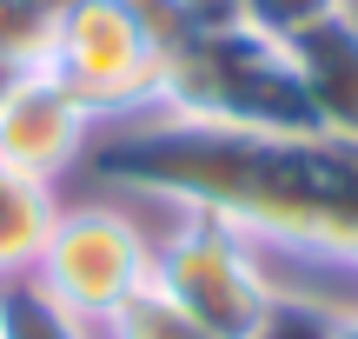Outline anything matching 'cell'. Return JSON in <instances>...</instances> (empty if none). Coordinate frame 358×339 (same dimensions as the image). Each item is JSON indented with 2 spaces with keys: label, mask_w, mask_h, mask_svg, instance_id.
Here are the masks:
<instances>
[{
  "label": "cell",
  "mask_w": 358,
  "mask_h": 339,
  "mask_svg": "<svg viewBox=\"0 0 358 339\" xmlns=\"http://www.w3.org/2000/svg\"><path fill=\"white\" fill-rule=\"evenodd\" d=\"M34 279L47 300H60L80 326L100 333L133 293L153 279V240L140 233V220L120 207H60L53 213V233L34 260Z\"/></svg>",
  "instance_id": "5b68a950"
},
{
  "label": "cell",
  "mask_w": 358,
  "mask_h": 339,
  "mask_svg": "<svg viewBox=\"0 0 358 339\" xmlns=\"http://www.w3.org/2000/svg\"><path fill=\"white\" fill-rule=\"evenodd\" d=\"M272 279L279 273L266 266V247L206 213H179L173 233L153 240V286L219 339H245L259 326Z\"/></svg>",
  "instance_id": "277c9868"
},
{
  "label": "cell",
  "mask_w": 358,
  "mask_h": 339,
  "mask_svg": "<svg viewBox=\"0 0 358 339\" xmlns=\"http://www.w3.org/2000/svg\"><path fill=\"white\" fill-rule=\"evenodd\" d=\"M0 339H93V326H80L34 279H7L0 286Z\"/></svg>",
  "instance_id": "30bf717a"
},
{
  "label": "cell",
  "mask_w": 358,
  "mask_h": 339,
  "mask_svg": "<svg viewBox=\"0 0 358 339\" xmlns=\"http://www.w3.org/2000/svg\"><path fill=\"white\" fill-rule=\"evenodd\" d=\"M285 60H292L312 133L358 140V13L332 7L319 20H306L299 34H285Z\"/></svg>",
  "instance_id": "52a82bcc"
},
{
  "label": "cell",
  "mask_w": 358,
  "mask_h": 339,
  "mask_svg": "<svg viewBox=\"0 0 358 339\" xmlns=\"http://www.w3.org/2000/svg\"><path fill=\"white\" fill-rule=\"evenodd\" d=\"M100 333H106V339H219L213 326H199L192 313H179V306L153 286V279H146V286L133 293V300L120 306Z\"/></svg>",
  "instance_id": "7c38bea8"
},
{
  "label": "cell",
  "mask_w": 358,
  "mask_h": 339,
  "mask_svg": "<svg viewBox=\"0 0 358 339\" xmlns=\"http://www.w3.org/2000/svg\"><path fill=\"white\" fill-rule=\"evenodd\" d=\"M53 213H60L53 186L0 167V286L34 273L40 247H47V233H53Z\"/></svg>",
  "instance_id": "ba28073f"
},
{
  "label": "cell",
  "mask_w": 358,
  "mask_h": 339,
  "mask_svg": "<svg viewBox=\"0 0 358 339\" xmlns=\"http://www.w3.org/2000/svg\"><path fill=\"white\" fill-rule=\"evenodd\" d=\"M87 173L179 213L226 220L259 247L358 273V140L140 113L87 146Z\"/></svg>",
  "instance_id": "6da1fadb"
},
{
  "label": "cell",
  "mask_w": 358,
  "mask_h": 339,
  "mask_svg": "<svg viewBox=\"0 0 358 339\" xmlns=\"http://www.w3.org/2000/svg\"><path fill=\"white\" fill-rule=\"evenodd\" d=\"M60 13L53 0H0V60L13 74L53 60V34H60Z\"/></svg>",
  "instance_id": "8fae6325"
},
{
  "label": "cell",
  "mask_w": 358,
  "mask_h": 339,
  "mask_svg": "<svg viewBox=\"0 0 358 339\" xmlns=\"http://www.w3.org/2000/svg\"><path fill=\"white\" fill-rule=\"evenodd\" d=\"M13 80H20V74H13V67L0 60V100H7V87H13Z\"/></svg>",
  "instance_id": "2e32d148"
},
{
  "label": "cell",
  "mask_w": 358,
  "mask_h": 339,
  "mask_svg": "<svg viewBox=\"0 0 358 339\" xmlns=\"http://www.w3.org/2000/svg\"><path fill=\"white\" fill-rule=\"evenodd\" d=\"M159 113L206 120V127H252V133H312L285 40L245 20L219 27V34H192L166 53Z\"/></svg>",
  "instance_id": "7a4b0ae2"
},
{
  "label": "cell",
  "mask_w": 358,
  "mask_h": 339,
  "mask_svg": "<svg viewBox=\"0 0 358 339\" xmlns=\"http://www.w3.org/2000/svg\"><path fill=\"white\" fill-rule=\"evenodd\" d=\"M332 339H358V300L345 306V313H338V333H332Z\"/></svg>",
  "instance_id": "9a60e30c"
},
{
  "label": "cell",
  "mask_w": 358,
  "mask_h": 339,
  "mask_svg": "<svg viewBox=\"0 0 358 339\" xmlns=\"http://www.w3.org/2000/svg\"><path fill=\"white\" fill-rule=\"evenodd\" d=\"M332 7H345V0H239L245 27H259V34H272V40L299 34L306 20H319V13H332Z\"/></svg>",
  "instance_id": "5bb4252c"
},
{
  "label": "cell",
  "mask_w": 358,
  "mask_h": 339,
  "mask_svg": "<svg viewBox=\"0 0 358 339\" xmlns=\"http://www.w3.org/2000/svg\"><path fill=\"white\" fill-rule=\"evenodd\" d=\"M100 120L66 93V80L53 67H27L0 100V167L27 173V180L53 186L66 167H80L93 146Z\"/></svg>",
  "instance_id": "8992f818"
},
{
  "label": "cell",
  "mask_w": 358,
  "mask_h": 339,
  "mask_svg": "<svg viewBox=\"0 0 358 339\" xmlns=\"http://www.w3.org/2000/svg\"><path fill=\"white\" fill-rule=\"evenodd\" d=\"M133 7L146 13V27H153L166 47H179V40L192 34H219V27H239V0H133Z\"/></svg>",
  "instance_id": "4fadbf2b"
},
{
  "label": "cell",
  "mask_w": 358,
  "mask_h": 339,
  "mask_svg": "<svg viewBox=\"0 0 358 339\" xmlns=\"http://www.w3.org/2000/svg\"><path fill=\"white\" fill-rule=\"evenodd\" d=\"M345 306L352 300H325V293H312V286L272 279V300H266V313H259V326L245 339H332Z\"/></svg>",
  "instance_id": "9c48e42d"
},
{
  "label": "cell",
  "mask_w": 358,
  "mask_h": 339,
  "mask_svg": "<svg viewBox=\"0 0 358 339\" xmlns=\"http://www.w3.org/2000/svg\"><path fill=\"white\" fill-rule=\"evenodd\" d=\"M166 53L173 47L146 27L133 0H66L47 67L66 80V93L93 120H140L159 113Z\"/></svg>",
  "instance_id": "3957f363"
}]
</instances>
